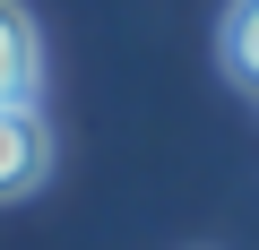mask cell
<instances>
[{
	"label": "cell",
	"mask_w": 259,
	"mask_h": 250,
	"mask_svg": "<svg viewBox=\"0 0 259 250\" xmlns=\"http://www.w3.org/2000/svg\"><path fill=\"white\" fill-rule=\"evenodd\" d=\"M52 173V130L35 104H0V198H26Z\"/></svg>",
	"instance_id": "obj_1"
},
{
	"label": "cell",
	"mask_w": 259,
	"mask_h": 250,
	"mask_svg": "<svg viewBox=\"0 0 259 250\" xmlns=\"http://www.w3.org/2000/svg\"><path fill=\"white\" fill-rule=\"evenodd\" d=\"M35 69H44V52H35L26 9L0 0V104H35Z\"/></svg>",
	"instance_id": "obj_2"
},
{
	"label": "cell",
	"mask_w": 259,
	"mask_h": 250,
	"mask_svg": "<svg viewBox=\"0 0 259 250\" xmlns=\"http://www.w3.org/2000/svg\"><path fill=\"white\" fill-rule=\"evenodd\" d=\"M225 69L259 95V0H233V18H225Z\"/></svg>",
	"instance_id": "obj_3"
}]
</instances>
